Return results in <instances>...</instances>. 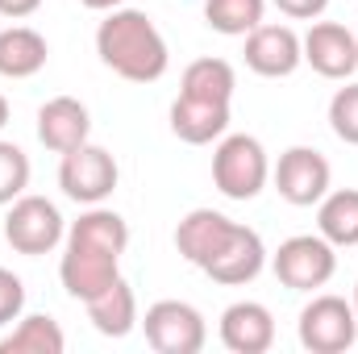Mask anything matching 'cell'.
<instances>
[{
    "label": "cell",
    "mask_w": 358,
    "mask_h": 354,
    "mask_svg": "<svg viewBox=\"0 0 358 354\" xmlns=\"http://www.w3.org/2000/svg\"><path fill=\"white\" fill-rule=\"evenodd\" d=\"M271 271L292 292H317L338 271V246H329L321 234H296L279 242V250L271 255Z\"/></svg>",
    "instance_id": "4"
},
{
    "label": "cell",
    "mask_w": 358,
    "mask_h": 354,
    "mask_svg": "<svg viewBox=\"0 0 358 354\" xmlns=\"http://www.w3.org/2000/svg\"><path fill=\"white\" fill-rule=\"evenodd\" d=\"M84 309H88V321L96 325V334H104V338H125L138 325V296L125 279H113L104 292L84 300Z\"/></svg>",
    "instance_id": "17"
},
{
    "label": "cell",
    "mask_w": 358,
    "mask_h": 354,
    "mask_svg": "<svg viewBox=\"0 0 358 354\" xmlns=\"http://www.w3.org/2000/svg\"><path fill=\"white\" fill-rule=\"evenodd\" d=\"M267 0H204V21L208 29L225 38H246L255 25H263Z\"/></svg>",
    "instance_id": "23"
},
{
    "label": "cell",
    "mask_w": 358,
    "mask_h": 354,
    "mask_svg": "<svg viewBox=\"0 0 358 354\" xmlns=\"http://www.w3.org/2000/svg\"><path fill=\"white\" fill-rule=\"evenodd\" d=\"M63 351H67V338H63L59 321L46 317V313L17 317V325L0 338V354H63Z\"/></svg>",
    "instance_id": "21"
},
{
    "label": "cell",
    "mask_w": 358,
    "mask_h": 354,
    "mask_svg": "<svg viewBox=\"0 0 358 354\" xmlns=\"http://www.w3.org/2000/svg\"><path fill=\"white\" fill-rule=\"evenodd\" d=\"M96 55L108 71H117L129 84H155L167 76V63H171L167 38L159 34V25L142 8H125V4L100 21Z\"/></svg>",
    "instance_id": "1"
},
{
    "label": "cell",
    "mask_w": 358,
    "mask_h": 354,
    "mask_svg": "<svg viewBox=\"0 0 358 354\" xmlns=\"http://www.w3.org/2000/svg\"><path fill=\"white\" fill-rule=\"evenodd\" d=\"M92 138V113L76 96H55L38 108V142L55 155H67Z\"/></svg>",
    "instance_id": "13"
},
{
    "label": "cell",
    "mask_w": 358,
    "mask_h": 354,
    "mask_svg": "<svg viewBox=\"0 0 358 354\" xmlns=\"http://www.w3.org/2000/svg\"><path fill=\"white\" fill-rule=\"evenodd\" d=\"M63 242H84V246L108 250V255H125V246H129V225H125L121 213L100 208V204H88V213H80V221H71V229H67Z\"/></svg>",
    "instance_id": "20"
},
{
    "label": "cell",
    "mask_w": 358,
    "mask_h": 354,
    "mask_svg": "<svg viewBox=\"0 0 358 354\" xmlns=\"http://www.w3.org/2000/svg\"><path fill=\"white\" fill-rule=\"evenodd\" d=\"M21 313H25V283H21V275L0 267V330L13 325Z\"/></svg>",
    "instance_id": "26"
},
{
    "label": "cell",
    "mask_w": 358,
    "mask_h": 354,
    "mask_svg": "<svg viewBox=\"0 0 358 354\" xmlns=\"http://www.w3.org/2000/svg\"><path fill=\"white\" fill-rule=\"evenodd\" d=\"M271 179H275V192H279L287 204L313 208V204L329 192L334 167H329V159H325L321 150H313V146H292V150L279 155Z\"/></svg>",
    "instance_id": "8"
},
{
    "label": "cell",
    "mask_w": 358,
    "mask_h": 354,
    "mask_svg": "<svg viewBox=\"0 0 358 354\" xmlns=\"http://www.w3.org/2000/svg\"><path fill=\"white\" fill-rule=\"evenodd\" d=\"M29 187V155L17 142H0V204H13Z\"/></svg>",
    "instance_id": "24"
},
{
    "label": "cell",
    "mask_w": 358,
    "mask_h": 354,
    "mask_svg": "<svg viewBox=\"0 0 358 354\" xmlns=\"http://www.w3.org/2000/svg\"><path fill=\"white\" fill-rule=\"evenodd\" d=\"M271 179V159L259 138L225 134L213 150V183L229 200H255Z\"/></svg>",
    "instance_id": "2"
},
{
    "label": "cell",
    "mask_w": 358,
    "mask_h": 354,
    "mask_svg": "<svg viewBox=\"0 0 358 354\" xmlns=\"http://www.w3.org/2000/svg\"><path fill=\"white\" fill-rule=\"evenodd\" d=\"M63 238H67V221H63V213H59L55 200L25 192V196H17V200L8 204L4 242H8L17 255H29V259L50 255Z\"/></svg>",
    "instance_id": "3"
},
{
    "label": "cell",
    "mask_w": 358,
    "mask_h": 354,
    "mask_svg": "<svg viewBox=\"0 0 358 354\" xmlns=\"http://www.w3.org/2000/svg\"><path fill=\"white\" fill-rule=\"evenodd\" d=\"M329 129L346 146H358V84H346V88L334 92V100H329Z\"/></svg>",
    "instance_id": "25"
},
{
    "label": "cell",
    "mask_w": 358,
    "mask_h": 354,
    "mask_svg": "<svg viewBox=\"0 0 358 354\" xmlns=\"http://www.w3.org/2000/svg\"><path fill=\"white\" fill-rule=\"evenodd\" d=\"M234 88H238V76L225 59H196L183 67V80H179V92L183 96H196V100H217V104H229L234 100Z\"/></svg>",
    "instance_id": "22"
},
{
    "label": "cell",
    "mask_w": 358,
    "mask_h": 354,
    "mask_svg": "<svg viewBox=\"0 0 358 354\" xmlns=\"http://www.w3.org/2000/svg\"><path fill=\"white\" fill-rule=\"evenodd\" d=\"M225 129H229V104L196 100V96H183V92L171 100V134L179 142L208 146V142H221Z\"/></svg>",
    "instance_id": "15"
},
{
    "label": "cell",
    "mask_w": 358,
    "mask_h": 354,
    "mask_svg": "<svg viewBox=\"0 0 358 354\" xmlns=\"http://www.w3.org/2000/svg\"><path fill=\"white\" fill-rule=\"evenodd\" d=\"M59 279H63L67 296H76V300H92V296L104 292L113 279H121V255L96 250V246H84V242H63Z\"/></svg>",
    "instance_id": "12"
},
{
    "label": "cell",
    "mask_w": 358,
    "mask_h": 354,
    "mask_svg": "<svg viewBox=\"0 0 358 354\" xmlns=\"http://www.w3.org/2000/svg\"><path fill=\"white\" fill-rule=\"evenodd\" d=\"M283 17H292V21H317L325 8H329V0H271Z\"/></svg>",
    "instance_id": "27"
},
{
    "label": "cell",
    "mask_w": 358,
    "mask_h": 354,
    "mask_svg": "<svg viewBox=\"0 0 358 354\" xmlns=\"http://www.w3.org/2000/svg\"><path fill=\"white\" fill-rule=\"evenodd\" d=\"M350 304H355V313H358V283H355V300H350Z\"/></svg>",
    "instance_id": "31"
},
{
    "label": "cell",
    "mask_w": 358,
    "mask_h": 354,
    "mask_svg": "<svg viewBox=\"0 0 358 354\" xmlns=\"http://www.w3.org/2000/svg\"><path fill=\"white\" fill-rule=\"evenodd\" d=\"M263 267H267V246H263V238L250 229V225H234V234L225 238V246L208 259V263L200 267L213 283H225V288H242V283H250V279H259L263 275Z\"/></svg>",
    "instance_id": "11"
},
{
    "label": "cell",
    "mask_w": 358,
    "mask_h": 354,
    "mask_svg": "<svg viewBox=\"0 0 358 354\" xmlns=\"http://www.w3.org/2000/svg\"><path fill=\"white\" fill-rule=\"evenodd\" d=\"M234 225H238V221H229V217L217 213V208H192V213L176 225V250L192 267H204L221 246H225V238L234 234Z\"/></svg>",
    "instance_id": "16"
},
{
    "label": "cell",
    "mask_w": 358,
    "mask_h": 354,
    "mask_svg": "<svg viewBox=\"0 0 358 354\" xmlns=\"http://www.w3.org/2000/svg\"><path fill=\"white\" fill-rule=\"evenodd\" d=\"M300 346L313 354H342L358 342V313L342 296H313L296 321Z\"/></svg>",
    "instance_id": "5"
},
{
    "label": "cell",
    "mask_w": 358,
    "mask_h": 354,
    "mask_svg": "<svg viewBox=\"0 0 358 354\" xmlns=\"http://www.w3.org/2000/svg\"><path fill=\"white\" fill-rule=\"evenodd\" d=\"M50 46L38 29L29 25H8L0 29V76L4 80H29L46 67Z\"/></svg>",
    "instance_id": "18"
},
{
    "label": "cell",
    "mask_w": 358,
    "mask_h": 354,
    "mask_svg": "<svg viewBox=\"0 0 358 354\" xmlns=\"http://www.w3.org/2000/svg\"><path fill=\"white\" fill-rule=\"evenodd\" d=\"M84 8H92V13H113V8H121L125 0H80Z\"/></svg>",
    "instance_id": "29"
},
{
    "label": "cell",
    "mask_w": 358,
    "mask_h": 354,
    "mask_svg": "<svg viewBox=\"0 0 358 354\" xmlns=\"http://www.w3.org/2000/svg\"><path fill=\"white\" fill-rule=\"evenodd\" d=\"M142 330L159 354H200L208 342V325L187 300H155L142 317Z\"/></svg>",
    "instance_id": "6"
},
{
    "label": "cell",
    "mask_w": 358,
    "mask_h": 354,
    "mask_svg": "<svg viewBox=\"0 0 358 354\" xmlns=\"http://www.w3.org/2000/svg\"><path fill=\"white\" fill-rule=\"evenodd\" d=\"M117 179H121L117 159L96 142H84V146L67 150L63 163H59V187L76 204H104L113 196Z\"/></svg>",
    "instance_id": "7"
},
{
    "label": "cell",
    "mask_w": 358,
    "mask_h": 354,
    "mask_svg": "<svg viewBox=\"0 0 358 354\" xmlns=\"http://www.w3.org/2000/svg\"><path fill=\"white\" fill-rule=\"evenodd\" d=\"M4 125H8V100L0 96V129H4Z\"/></svg>",
    "instance_id": "30"
},
{
    "label": "cell",
    "mask_w": 358,
    "mask_h": 354,
    "mask_svg": "<svg viewBox=\"0 0 358 354\" xmlns=\"http://www.w3.org/2000/svg\"><path fill=\"white\" fill-rule=\"evenodd\" d=\"M300 46H304V63L321 80H350L358 71V38L338 21H313Z\"/></svg>",
    "instance_id": "9"
},
{
    "label": "cell",
    "mask_w": 358,
    "mask_h": 354,
    "mask_svg": "<svg viewBox=\"0 0 358 354\" xmlns=\"http://www.w3.org/2000/svg\"><path fill=\"white\" fill-rule=\"evenodd\" d=\"M355 38H358V34H355Z\"/></svg>",
    "instance_id": "32"
},
{
    "label": "cell",
    "mask_w": 358,
    "mask_h": 354,
    "mask_svg": "<svg viewBox=\"0 0 358 354\" xmlns=\"http://www.w3.org/2000/svg\"><path fill=\"white\" fill-rule=\"evenodd\" d=\"M246 67L263 80H287L300 63H304V46L300 34L292 25H255L246 34Z\"/></svg>",
    "instance_id": "10"
},
{
    "label": "cell",
    "mask_w": 358,
    "mask_h": 354,
    "mask_svg": "<svg viewBox=\"0 0 358 354\" xmlns=\"http://www.w3.org/2000/svg\"><path fill=\"white\" fill-rule=\"evenodd\" d=\"M38 8H42V0H0V17H13V21L34 17Z\"/></svg>",
    "instance_id": "28"
},
{
    "label": "cell",
    "mask_w": 358,
    "mask_h": 354,
    "mask_svg": "<svg viewBox=\"0 0 358 354\" xmlns=\"http://www.w3.org/2000/svg\"><path fill=\"white\" fill-rule=\"evenodd\" d=\"M317 234L329 246H358V187H338L317 200Z\"/></svg>",
    "instance_id": "19"
},
{
    "label": "cell",
    "mask_w": 358,
    "mask_h": 354,
    "mask_svg": "<svg viewBox=\"0 0 358 354\" xmlns=\"http://www.w3.org/2000/svg\"><path fill=\"white\" fill-rule=\"evenodd\" d=\"M221 346L234 354H267L275 346V317L259 300H238L221 313Z\"/></svg>",
    "instance_id": "14"
}]
</instances>
